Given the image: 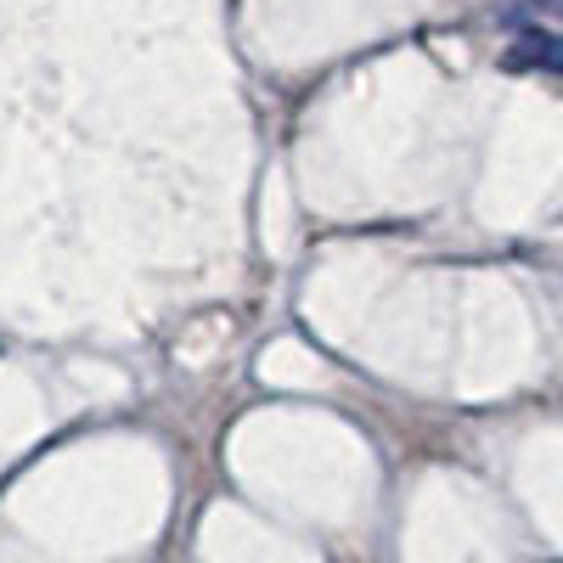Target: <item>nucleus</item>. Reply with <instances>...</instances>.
<instances>
[{
	"label": "nucleus",
	"mask_w": 563,
	"mask_h": 563,
	"mask_svg": "<svg viewBox=\"0 0 563 563\" xmlns=\"http://www.w3.org/2000/svg\"><path fill=\"white\" fill-rule=\"evenodd\" d=\"M501 68L507 74H563V40L552 29H525L519 40L501 52Z\"/></svg>",
	"instance_id": "f257e3e1"
}]
</instances>
